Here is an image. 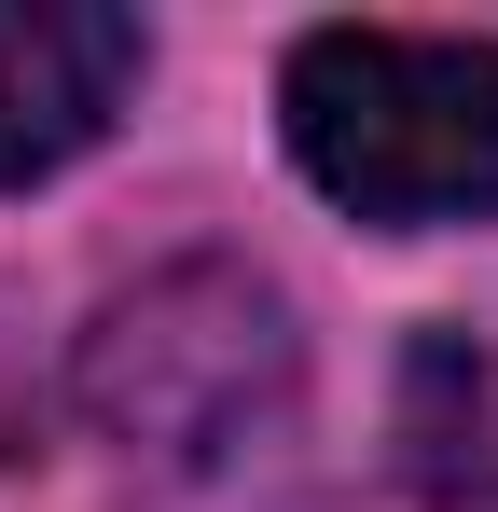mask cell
I'll return each mask as SVG.
<instances>
[{
  "label": "cell",
  "instance_id": "6da1fadb",
  "mask_svg": "<svg viewBox=\"0 0 498 512\" xmlns=\"http://www.w3.org/2000/svg\"><path fill=\"white\" fill-rule=\"evenodd\" d=\"M277 111H291V167L332 208H360L388 236L498 222V42L305 28L277 70Z\"/></svg>",
  "mask_w": 498,
  "mask_h": 512
},
{
  "label": "cell",
  "instance_id": "277c9868",
  "mask_svg": "<svg viewBox=\"0 0 498 512\" xmlns=\"http://www.w3.org/2000/svg\"><path fill=\"white\" fill-rule=\"evenodd\" d=\"M471 471H485V360H471L457 333H429L415 346V485L457 499Z\"/></svg>",
  "mask_w": 498,
  "mask_h": 512
},
{
  "label": "cell",
  "instance_id": "3957f363",
  "mask_svg": "<svg viewBox=\"0 0 498 512\" xmlns=\"http://www.w3.org/2000/svg\"><path fill=\"white\" fill-rule=\"evenodd\" d=\"M139 70H153L139 14H111V0H0V194L97 153L111 111L139 97Z\"/></svg>",
  "mask_w": 498,
  "mask_h": 512
},
{
  "label": "cell",
  "instance_id": "7a4b0ae2",
  "mask_svg": "<svg viewBox=\"0 0 498 512\" xmlns=\"http://www.w3.org/2000/svg\"><path fill=\"white\" fill-rule=\"evenodd\" d=\"M291 305L249 263H166L83 333V416L139 471H236L263 429L291 416Z\"/></svg>",
  "mask_w": 498,
  "mask_h": 512
}]
</instances>
